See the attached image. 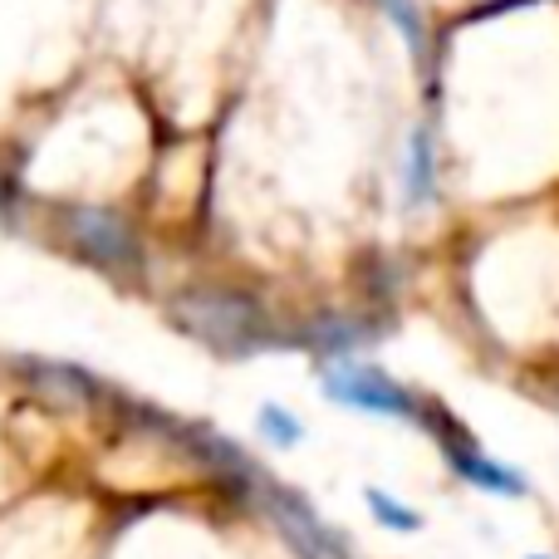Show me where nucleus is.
Listing matches in <instances>:
<instances>
[{"instance_id":"nucleus-1","label":"nucleus","mask_w":559,"mask_h":559,"mask_svg":"<svg viewBox=\"0 0 559 559\" xmlns=\"http://www.w3.org/2000/svg\"><path fill=\"white\" fill-rule=\"evenodd\" d=\"M177 314L197 338L226 348V354H251V348H265L275 338L271 319L251 299L226 295V289H192V295L177 299Z\"/></svg>"},{"instance_id":"nucleus-2","label":"nucleus","mask_w":559,"mask_h":559,"mask_svg":"<svg viewBox=\"0 0 559 559\" xmlns=\"http://www.w3.org/2000/svg\"><path fill=\"white\" fill-rule=\"evenodd\" d=\"M255 491H261L265 515L280 525V535H285L289 550L299 559H354L344 535H338L299 491H285V486H275V481H261Z\"/></svg>"},{"instance_id":"nucleus-3","label":"nucleus","mask_w":559,"mask_h":559,"mask_svg":"<svg viewBox=\"0 0 559 559\" xmlns=\"http://www.w3.org/2000/svg\"><path fill=\"white\" fill-rule=\"evenodd\" d=\"M324 397H334L338 407H354V413L423 423V403H417L403 383H393L388 373H378V368H368V364H329Z\"/></svg>"},{"instance_id":"nucleus-4","label":"nucleus","mask_w":559,"mask_h":559,"mask_svg":"<svg viewBox=\"0 0 559 559\" xmlns=\"http://www.w3.org/2000/svg\"><path fill=\"white\" fill-rule=\"evenodd\" d=\"M437 437H442L447 466H452L466 486H476V491H486V496H511V501L515 496H531V481H525L521 472H511L506 462H496L491 452H481L466 432H456L452 417H447V427H437Z\"/></svg>"},{"instance_id":"nucleus-5","label":"nucleus","mask_w":559,"mask_h":559,"mask_svg":"<svg viewBox=\"0 0 559 559\" xmlns=\"http://www.w3.org/2000/svg\"><path fill=\"white\" fill-rule=\"evenodd\" d=\"M69 241L88 255L104 271H133L138 265V241L114 212H98V206H74L69 212Z\"/></svg>"},{"instance_id":"nucleus-6","label":"nucleus","mask_w":559,"mask_h":559,"mask_svg":"<svg viewBox=\"0 0 559 559\" xmlns=\"http://www.w3.org/2000/svg\"><path fill=\"white\" fill-rule=\"evenodd\" d=\"M364 501H368V515H373L383 531H393V535H417L423 531V515H417L413 506H403L397 496H388L383 486H368Z\"/></svg>"},{"instance_id":"nucleus-7","label":"nucleus","mask_w":559,"mask_h":559,"mask_svg":"<svg viewBox=\"0 0 559 559\" xmlns=\"http://www.w3.org/2000/svg\"><path fill=\"white\" fill-rule=\"evenodd\" d=\"M261 437H265L271 447H280V452H289V447L305 442V427H299V417L285 413L280 403H265V407H261Z\"/></svg>"},{"instance_id":"nucleus-8","label":"nucleus","mask_w":559,"mask_h":559,"mask_svg":"<svg viewBox=\"0 0 559 559\" xmlns=\"http://www.w3.org/2000/svg\"><path fill=\"white\" fill-rule=\"evenodd\" d=\"M427 197H432V147H427V133H417L407 153V202L423 206Z\"/></svg>"},{"instance_id":"nucleus-9","label":"nucleus","mask_w":559,"mask_h":559,"mask_svg":"<svg viewBox=\"0 0 559 559\" xmlns=\"http://www.w3.org/2000/svg\"><path fill=\"white\" fill-rule=\"evenodd\" d=\"M314 338H324L319 348H334V354H348V348H358L368 338L364 324H348V319H329V324L314 329Z\"/></svg>"},{"instance_id":"nucleus-10","label":"nucleus","mask_w":559,"mask_h":559,"mask_svg":"<svg viewBox=\"0 0 559 559\" xmlns=\"http://www.w3.org/2000/svg\"><path fill=\"white\" fill-rule=\"evenodd\" d=\"M388 10H393V20L403 25V35H407V45L423 55V20H417V10H413V0H383Z\"/></svg>"},{"instance_id":"nucleus-11","label":"nucleus","mask_w":559,"mask_h":559,"mask_svg":"<svg viewBox=\"0 0 559 559\" xmlns=\"http://www.w3.org/2000/svg\"><path fill=\"white\" fill-rule=\"evenodd\" d=\"M531 559H550V555H531Z\"/></svg>"}]
</instances>
